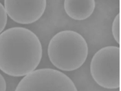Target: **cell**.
Listing matches in <instances>:
<instances>
[{
    "label": "cell",
    "mask_w": 121,
    "mask_h": 91,
    "mask_svg": "<svg viewBox=\"0 0 121 91\" xmlns=\"http://www.w3.org/2000/svg\"><path fill=\"white\" fill-rule=\"evenodd\" d=\"M42 46L29 29L14 27L0 34V70L13 77H25L37 68Z\"/></svg>",
    "instance_id": "1"
},
{
    "label": "cell",
    "mask_w": 121,
    "mask_h": 91,
    "mask_svg": "<svg viewBox=\"0 0 121 91\" xmlns=\"http://www.w3.org/2000/svg\"><path fill=\"white\" fill-rule=\"evenodd\" d=\"M50 61L56 68L72 71L83 66L88 55L87 41L73 30H63L53 37L48 48Z\"/></svg>",
    "instance_id": "2"
},
{
    "label": "cell",
    "mask_w": 121,
    "mask_h": 91,
    "mask_svg": "<svg viewBox=\"0 0 121 91\" xmlns=\"http://www.w3.org/2000/svg\"><path fill=\"white\" fill-rule=\"evenodd\" d=\"M120 56L118 46H107L95 53L91 61L90 72L94 80L107 89L120 87Z\"/></svg>",
    "instance_id": "3"
},
{
    "label": "cell",
    "mask_w": 121,
    "mask_h": 91,
    "mask_svg": "<svg viewBox=\"0 0 121 91\" xmlns=\"http://www.w3.org/2000/svg\"><path fill=\"white\" fill-rule=\"evenodd\" d=\"M15 91H78L72 80L59 70L52 68L35 70L25 76Z\"/></svg>",
    "instance_id": "4"
},
{
    "label": "cell",
    "mask_w": 121,
    "mask_h": 91,
    "mask_svg": "<svg viewBox=\"0 0 121 91\" xmlns=\"http://www.w3.org/2000/svg\"><path fill=\"white\" fill-rule=\"evenodd\" d=\"M45 0H5L4 8L10 19L21 24H30L39 20L44 13Z\"/></svg>",
    "instance_id": "5"
},
{
    "label": "cell",
    "mask_w": 121,
    "mask_h": 91,
    "mask_svg": "<svg viewBox=\"0 0 121 91\" xmlns=\"http://www.w3.org/2000/svg\"><path fill=\"white\" fill-rule=\"evenodd\" d=\"M94 0H65L64 9L67 15L75 20H85L94 11Z\"/></svg>",
    "instance_id": "6"
},
{
    "label": "cell",
    "mask_w": 121,
    "mask_h": 91,
    "mask_svg": "<svg viewBox=\"0 0 121 91\" xmlns=\"http://www.w3.org/2000/svg\"><path fill=\"white\" fill-rule=\"evenodd\" d=\"M120 14L116 16V17L113 19V23H112V34H113V38L116 40V41L120 44L121 41V34H120Z\"/></svg>",
    "instance_id": "7"
},
{
    "label": "cell",
    "mask_w": 121,
    "mask_h": 91,
    "mask_svg": "<svg viewBox=\"0 0 121 91\" xmlns=\"http://www.w3.org/2000/svg\"><path fill=\"white\" fill-rule=\"evenodd\" d=\"M8 15L5 8L1 3H0V34L4 30L7 23Z\"/></svg>",
    "instance_id": "8"
},
{
    "label": "cell",
    "mask_w": 121,
    "mask_h": 91,
    "mask_svg": "<svg viewBox=\"0 0 121 91\" xmlns=\"http://www.w3.org/2000/svg\"><path fill=\"white\" fill-rule=\"evenodd\" d=\"M6 91V82L4 77L0 74V91Z\"/></svg>",
    "instance_id": "9"
}]
</instances>
